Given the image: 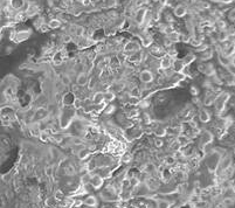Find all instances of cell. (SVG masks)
I'll use <instances>...</instances> for the list:
<instances>
[{"label":"cell","instance_id":"cell-14","mask_svg":"<svg viewBox=\"0 0 235 208\" xmlns=\"http://www.w3.org/2000/svg\"><path fill=\"white\" fill-rule=\"evenodd\" d=\"M23 4H25V0H12L11 1V5L17 9L21 8V7L23 6Z\"/></svg>","mask_w":235,"mask_h":208},{"label":"cell","instance_id":"cell-15","mask_svg":"<svg viewBox=\"0 0 235 208\" xmlns=\"http://www.w3.org/2000/svg\"><path fill=\"white\" fill-rule=\"evenodd\" d=\"M74 33L77 36H82L83 33H84V29H83V27H81V26H74Z\"/></svg>","mask_w":235,"mask_h":208},{"label":"cell","instance_id":"cell-10","mask_svg":"<svg viewBox=\"0 0 235 208\" xmlns=\"http://www.w3.org/2000/svg\"><path fill=\"white\" fill-rule=\"evenodd\" d=\"M210 113L207 112L206 110H201V112H200V115H199V119L202 122V123H207L208 121H210Z\"/></svg>","mask_w":235,"mask_h":208},{"label":"cell","instance_id":"cell-4","mask_svg":"<svg viewBox=\"0 0 235 208\" xmlns=\"http://www.w3.org/2000/svg\"><path fill=\"white\" fill-rule=\"evenodd\" d=\"M91 185H93V187L95 189H98L102 185H103V179L98 175H95L93 178V180H91Z\"/></svg>","mask_w":235,"mask_h":208},{"label":"cell","instance_id":"cell-3","mask_svg":"<svg viewBox=\"0 0 235 208\" xmlns=\"http://www.w3.org/2000/svg\"><path fill=\"white\" fill-rule=\"evenodd\" d=\"M77 84L80 85V87H85V85L89 83V79H88V76L85 74H83V72H81L80 75L77 76V80H76Z\"/></svg>","mask_w":235,"mask_h":208},{"label":"cell","instance_id":"cell-20","mask_svg":"<svg viewBox=\"0 0 235 208\" xmlns=\"http://www.w3.org/2000/svg\"><path fill=\"white\" fill-rule=\"evenodd\" d=\"M156 134H157V136H159V137H163V136H165V134H166V132H165V130H164V129H158V130H157V132H156Z\"/></svg>","mask_w":235,"mask_h":208},{"label":"cell","instance_id":"cell-1","mask_svg":"<svg viewBox=\"0 0 235 208\" xmlns=\"http://www.w3.org/2000/svg\"><path fill=\"white\" fill-rule=\"evenodd\" d=\"M153 79H155L153 72L150 71V70H143L140 72V81L143 83H151L153 82Z\"/></svg>","mask_w":235,"mask_h":208},{"label":"cell","instance_id":"cell-13","mask_svg":"<svg viewBox=\"0 0 235 208\" xmlns=\"http://www.w3.org/2000/svg\"><path fill=\"white\" fill-rule=\"evenodd\" d=\"M115 98H116V95H115V92L108 91V92L104 93V101H106V102H114Z\"/></svg>","mask_w":235,"mask_h":208},{"label":"cell","instance_id":"cell-24","mask_svg":"<svg viewBox=\"0 0 235 208\" xmlns=\"http://www.w3.org/2000/svg\"><path fill=\"white\" fill-rule=\"evenodd\" d=\"M156 146L157 147H160V146H163V142H161V140H156Z\"/></svg>","mask_w":235,"mask_h":208},{"label":"cell","instance_id":"cell-7","mask_svg":"<svg viewBox=\"0 0 235 208\" xmlns=\"http://www.w3.org/2000/svg\"><path fill=\"white\" fill-rule=\"evenodd\" d=\"M168 40L172 41V42H178L180 40V34L176 30H171L168 34Z\"/></svg>","mask_w":235,"mask_h":208},{"label":"cell","instance_id":"cell-23","mask_svg":"<svg viewBox=\"0 0 235 208\" xmlns=\"http://www.w3.org/2000/svg\"><path fill=\"white\" fill-rule=\"evenodd\" d=\"M191 92H192V95H193V96L198 95V89H197L195 87H192V88H191Z\"/></svg>","mask_w":235,"mask_h":208},{"label":"cell","instance_id":"cell-25","mask_svg":"<svg viewBox=\"0 0 235 208\" xmlns=\"http://www.w3.org/2000/svg\"><path fill=\"white\" fill-rule=\"evenodd\" d=\"M63 82H64V83H70L69 77H64V79H63Z\"/></svg>","mask_w":235,"mask_h":208},{"label":"cell","instance_id":"cell-16","mask_svg":"<svg viewBox=\"0 0 235 208\" xmlns=\"http://www.w3.org/2000/svg\"><path fill=\"white\" fill-rule=\"evenodd\" d=\"M88 155H89V151L88 150H81L80 153H78L80 159H85V158H88Z\"/></svg>","mask_w":235,"mask_h":208},{"label":"cell","instance_id":"cell-26","mask_svg":"<svg viewBox=\"0 0 235 208\" xmlns=\"http://www.w3.org/2000/svg\"><path fill=\"white\" fill-rule=\"evenodd\" d=\"M46 172H47V174H48V175H50V174H52V167L47 168V171H46Z\"/></svg>","mask_w":235,"mask_h":208},{"label":"cell","instance_id":"cell-22","mask_svg":"<svg viewBox=\"0 0 235 208\" xmlns=\"http://www.w3.org/2000/svg\"><path fill=\"white\" fill-rule=\"evenodd\" d=\"M114 111H115V106H114V105H110L105 111H104V112H105L106 115H110V113H111V112H114Z\"/></svg>","mask_w":235,"mask_h":208},{"label":"cell","instance_id":"cell-6","mask_svg":"<svg viewBox=\"0 0 235 208\" xmlns=\"http://www.w3.org/2000/svg\"><path fill=\"white\" fill-rule=\"evenodd\" d=\"M171 67V59L168 56H165L160 60V68L161 69H167Z\"/></svg>","mask_w":235,"mask_h":208},{"label":"cell","instance_id":"cell-17","mask_svg":"<svg viewBox=\"0 0 235 208\" xmlns=\"http://www.w3.org/2000/svg\"><path fill=\"white\" fill-rule=\"evenodd\" d=\"M145 13H146V11H145V9H142V12H139V13H138V17H137V21L139 22V23H142L143 21H144V17H145Z\"/></svg>","mask_w":235,"mask_h":208},{"label":"cell","instance_id":"cell-9","mask_svg":"<svg viewBox=\"0 0 235 208\" xmlns=\"http://www.w3.org/2000/svg\"><path fill=\"white\" fill-rule=\"evenodd\" d=\"M84 204L87 205V206H89V207H95L96 205H97V200H96L95 196L90 195V196H88L87 199H85Z\"/></svg>","mask_w":235,"mask_h":208},{"label":"cell","instance_id":"cell-11","mask_svg":"<svg viewBox=\"0 0 235 208\" xmlns=\"http://www.w3.org/2000/svg\"><path fill=\"white\" fill-rule=\"evenodd\" d=\"M152 43V38L150 35H145L144 38H142V46L143 47H150Z\"/></svg>","mask_w":235,"mask_h":208},{"label":"cell","instance_id":"cell-19","mask_svg":"<svg viewBox=\"0 0 235 208\" xmlns=\"http://www.w3.org/2000/svg\"><path fill=\"white\" fill-rule=\"evenodd\" d=\"M40 139L42 140V142H47V140H48V133H47V132H41Z\"/></svg>","mask_w":235,"mask_h":208},{"label":"cell","instance_id":"cell-2","mask_svg":"<svg viewBox=\"0 0 235 208\" xmlns=\"http://www.w3.org/2000/svg\"><path fill=\"white\" fill-rule=\"evenodd\" d=\"M138 49H139V46H138V43L135 42V41H130V42H127L126 45L124 46L125 51H132V53H135Z\"/></svg>","mask_w":235,"mask_h":208},{"label":"cell","instance_id":"cell-12","mask_svg":"<svg viewBox=\"0 0 235 208\" xmlns=\"http://www.w3.org/2000/svg\"><path fill=\"white\" fill-rule=\"evenodd\" d=\"M94 102H95L96 104L103 103L104 102V93H102V92L95 93V96H94Z\"/></svg>","mask_w":235,"mask_h":208},{"label":"cell","instance_id":"cell-18","mask_svg":"<svg viewBox=\"0 0 235 208\" xmlns=\"http://www.w3.org/2000/svg\"><path fill=\"white\" fill-rule=\"evenodd\" d=\"M158 206H159V208H170V202L165 201V200H160V201L158 202Z\"/></svg>","mask_w":235,"mask_h":208},{"label":"cell","instance_id":"cell-5","mask_svg":"<svg viewBox=\"0 0 235 208\" xmlns=\"http://www.w3.org/2000/svg\"><path fill=\"white\" fill-rule=\"evenodd\" d=\"M186 13H187L186 8H185L182 5H179V6H177L176 8H174V14L179 18H182L184 15H186Z\"/></svg>","mask_w":235,"mask_h":208},{"label":"cell","instance_id":"cell-21","mask_svg":"<svg viewBox=\"0 0 235 208\" xmlns=\"http://www.w3.org/2000/svg\"><path fill=\"white\" fill-rule=\"evenodd\" d=\"M171 147H172V150H174V151H176V150H179V149H180V143H179V142H174L173 144L171 145Z\"/></svg>","mask_w":235,"mask_h":208},{"label":"cell","instance_id":"cell-8","mask_svg":"<svg viewBox=\"0 0 235 208\" xmlns=\"http://www.w3.org/2000/svg\"><path fill=\"white\" fill-rule=\"evenodd\" d=\"M61 26V21L59 19H52L50 21L48 22V27L50 29H57V28Z\"/></svg>","mask_w":235,"mask_h":208}]
</instances>
